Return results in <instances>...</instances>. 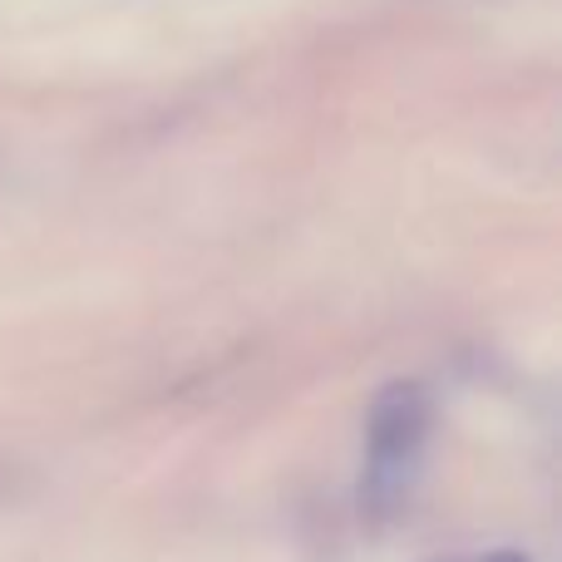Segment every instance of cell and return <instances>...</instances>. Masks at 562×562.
Returning a JSON list of instances; mask_svg holds the SVG:
<instances>
[{
	"instance_id": "cell-1",
	"label": "cell",
	"mask_w": 562,
	"mask_h": 562,
	"mask_svg": "<svg viewBox=\"0 0 562 562\" xmlns=\"http://www.w3.org/2000/svg\"><path fill=\"white\" fill-rule=\"evenodd\" d=\"M429 405L425 385H390L385 395L370 405V429H366V474H360V504L366 514H390L409 498L415 474L425 464V445H429Z\"/></svg>"
},
{
	"instance_id": "cell-2",
	"label": "cell",
	"mask_w": 562,
	"mask_h": 562,
	"mask_svg": "<svg viewBox=\"0 0 562 562\" xmlns=\"http://www.w3.org/2000/svg\"><path fill=\"white\" fill-rule=\"evenodd\" d=\"M449 562H533L524 553H474V558H449Z\"/></svg>"
}]
</instances>
